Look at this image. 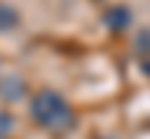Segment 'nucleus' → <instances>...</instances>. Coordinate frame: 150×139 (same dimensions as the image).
I'll return each instance as SVG.
<instances>
[{"mask_svg": "<svg viewBox=\"0 0 150 139\" xmlns=\"http://www.w3.org/2000/svg\"><path fill=\"white\" fill-rule=\"evenodd\" d=\"M33 114H36L42 123H47V125H59L61 120H67L64 103H61L59 97H53V95H42L39 97L36 106H33Z\"/></svg>", "mask_w": 150, "mask_h": 139, "instance_id": "nucleus-1", "label": "nucleus"}, {"mask_svg": "<svg viewBox=\"0 0 150 139\" xmlns=\"http://www.w3.org/2000/svg\"><path fill=\"white\" fill-rule=\"evenodd\" d=\"M106 22H108V25H114V28L128 25V22H131V11H128V9H111V11L106 14Z\"/></svg>", "mask_w": 150, "mask_h": 139, "instance_id": "nucleus-2", "label": "nucleus"}, {"mask_svg": "<svg viewBox=\"0 0 150 139\" xmlns=\"http://www.w3.org/2000/svg\"><path fill=\"white\" fill-rule=\"evenodd\" d=\"M17 11L11 9V6H0V31H6V28H11V25H17Z\"/></svg>", "mask_w": 150, "mask_h": 139, "instance_id": "nucleus-3", "label": "nucleus"}]
</instances>
